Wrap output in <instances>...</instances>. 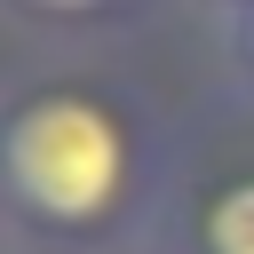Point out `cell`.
<instances>
[{
  "mask_svg": "<svg viewBox=\"0 0 254 254\" xmlns=\"http://www.w3.org/2000/svg\"><path fill=\"white\" fill-rule=\"evenodd\" d=\"M190 127L111 64L0 87V214L56 254H167Z\"/></svg>",
  "mask_w": 254,
  "mask_h": 254,
  "instance_id": "obj_1",
  "label": "cell"
},
{
  "mask_svg": "<svg viewBox=\"0 0 254 254\" xmlns=\"http://www.w3.org/2000/svg\"><path fill=\"white\" fill-rule=\"evenodd\" d=\"M238 127H246V151L190 127V167H183L167 254H254V119L238 111Z\"/></svg>",
  "mask_w": 254,
  "mask_h": 254,
  "instance_id": "obj_2",
  "label": "cell"
},
{
  "mask_svg": "<svg viewBox=\"0 0 254 254\" xmlns=\"http://www.w3.org/2000/svg\"><path fill=\"white\" fill-rule=\"evenodd\" d=\"M214 64H222V103L254 119V0L214 16Z\"/></svg>",
  "mask_w": 254,
  "mask_h": 254,
  "instance_id": "obj_3",
  "label": "cell"
},
{
  "mask_svg": "<svg viewBox=\"0 0 254 254\" xmlns=\"http://www.w3.org/2000/svg\"><path fill=\"white\" fill-rule=\"evenodd\" d=\"M143 0H0V16L16 24H40V32H95V24H119L135 16Z\"/></svg>",
  "mask_w": 254,
  "mask_h": 254,
  "instance_id": "obj_4",
  "label": "cell"
},
{
  "mask_svg": "<svg viewBox=\"0 0 254 254\" xmlns=\"http://www.w3.org/2000/svg\"><path fill=\"white\" fill-rule=\"evenodd\" d=\"M8 238H16V230H8V214H0V254H8Z\"/></svg>",
  "mask_w": 254,
  "mask_h": 254,
  "instance_id": "obj_5",
  "label": "cell"
},
{
  "mask_svg": "<svg viewBox=\"0 0 254 254\" xmlns=\"http://www.w3.org/2000/svg\"><path fill=\"white\" fill-rule=\"evenodd\" d=\"M206 8H214V16H222V8H238V0H206Z\"/></svg>",
  "mask_w": 254,
  "mask_h": 254,
  "instance_id": "obj_6",
  "label": "cell"
}]
</instances>
